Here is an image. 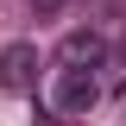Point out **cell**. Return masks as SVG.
<instances>
[{
  "label": "cell",
  "instance_id": "6da1fadb",
  "mask_svg": "<svg viewBox=\"0 0 126 126\" xmlns=\"http://www.w3.org/2000/svg\"><path fill=\"white\" fill-rule=\"evenodd\" d=\"M50 101H57V113H88L94 101H101V82H94V69H82V63H63L57 82H50Z\"/></svg>",
  "mask_w": 126,
  "mask_h": 126
},
{
  "label": "cell",
  "instance_id": "7a4b0ae2",
  "mask_svg": "<svg viewBox=\"0 0 126 126\" xmlns=\"http://www.w3.org/2000/svg\"><path fill=\"white\" fill-rule=\"evenodd\" d=\"M0 82H6V88H32V82H38V44L13 38V44L0 50Z\"/></svg>",
  "mask_w": 126,
  "mask_h": 126
},
{
  "label": "cell",
  "instance_id": "3957f363",
  "mask_svg": "<svg viewBox=\"0 0 126 126\" xmlns=\"http://www.w3.org/2000/svg\"><path fill=\"white\" fill-rule=\"evenodd\" d=\"M57 63H82V69H94V63H107V38L101 32H69L57 44Z\"/></svg>",
  "mask_w": 126,
  "mask_h": 126
},
{
  "label": "cell",
  "instance_id": "277c9868",
  "mask_svg": "<svg viewBox=\"0 0 126 126\" xmlns=\"http://www.w3.org/2000/svg\"><path fill=\"white\" fill-rule=\"evenodd\" d=\"M69 0H32V13H63Z\"/></svg>",
  "mask_w": 126,
  "mask_h": 126
}]
</instances>
